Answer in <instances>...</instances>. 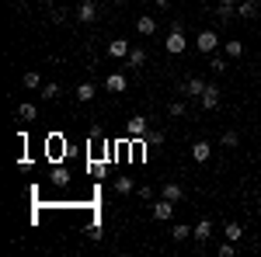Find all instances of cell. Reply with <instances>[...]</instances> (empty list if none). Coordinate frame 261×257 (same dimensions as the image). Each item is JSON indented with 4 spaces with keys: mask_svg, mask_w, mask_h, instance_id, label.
<instances>
[{
    "mask_svg": "<svg viewBox=\"0 0 261 257\" xmlns=\"http://www.w3.org/2000/svg\"><path fill=\"white\" fill-rule=\"evenodd\" d=\"M237 14H241V18H254V14H258V0H244L241 7H237Z\"/></svg>",
    "mask_w": 261,
    "mask_h": 257,
    "instance_id": "18",
    "label": "cell"
},
{
    "mask_svg": "<svg viewBox=\"0 0 261 257\" xmlns=\"http://www.w3.org/2000/svg\"><path fill=\"white\" fill-rule=\"evenodd\" d=\"M195 45H199V52H216V45H220V39H216V32L213 28H205V32H199V39H195Z\"/></svg>",
    "mask_w": 261,
    "mask_h": 257,
    "instance_id": "4",
    "label": "cell"
},
{
    "mask_svg": "<svg viewBox=\"0 0 261 257\" xmlns=\"http://www.w3.org/2000/svg\"><path fill=\"white\" fill-rule=\"evenodd\" d=\"M108 56H112V60L129 56V42H125V39H112V42H108Z\"/></svg>",
    "mask_w": 261,
    "mask_h": 257,
    "instance_id": "10",
    "label": "cell"
},
{
    "mask_svg": "<svg viewBox=\"0 0 261 257\" xmlns=\"http://www.w3.org/2000/svg\"><path fill=\"white\" fill-rule=\"evenodd\" d=\"M98 18V4L94 0H84L81 7H77V21H94Z\"/></svg>",
    "mask_w": 261,
    "mask_h": 257,
    "instance_id": "9",
    "label": "cell"
},
{
    "mask_svg": "<svg viewBox=\"0 0 261 257\" xmlns=\"http://www.w3.org/2000/svg\"><path fill=\"white\" fill-rule=\"evenodd\" d=\"M157 7H161V11H167V7H171V0H157Z\"/></svg>",
    "mask_w": 261,
    "mask_h": 257,
    "instance_id": "31",
    "label": "cell"
},
{
    "mask_svg": "<svg viewBox=\"0 0 261 257\" xmlns=\"http://www.w3.org/2000/svg\"><path fill=\"white\" fill-rule=\"evenodd\" d=\"M192 157L199 160V163H205V160L213 157V142H209V139H199V142H192Z\"/></svg>",
    "mask_w": 261,
    "mask_h": 257,
    "instance_id": "6",
    "label": "cell"
},
{
    "mask_svg": "<svg viewBox=\"0 0 261 257\" xmlns=\"http://www.w3.org/2000/svg\"><path fill=\"white\" fill-rule=\"evenodd\" d=\"M199 104L205 108V111H216V108H220V87H216V83H209V87L202 91Z\"/></svg>",
    "mask_w": 261,
    "mask_h": 257,
    "instance_id": "5",
    "label": "cell"
},
{
    "mask_svg": "<svg viewBox=\"0 0 261 257\" xmlns=\"http://www.w3.org/2000/svg\"><path fill=\"white\" fill-rule=\"evenodd\" d=\"M115 191L119 195H129L133 191V178H115Z\"/></svg>",
    "mask_w": 261,
    "mask_h": 257,
    "instance_id": "24",
    "label": "cell"
},
{
    "mask_svg": "<svg viewBox=\"0 0 261 257\" xmlns=\"http://www.w3.org/2000/svg\"><path fill=\"white\" fill-rule=\"evenodd\" d=\"M112 4H122V0H112Z\"/></svg>",
    "mask_w": 261,
    "mask_h": 257,
    "instance_id": "34",
    "label": "cell"
},
{
    "mask_svg": "<svg viewBox=\"0 0 261 257\" xmlns=\"http://www.w3.org/2000/svg\"><path fill=\"white\" fill-rule=\"evenodd\" d=\"M205 87H209V83H205L202 77H188V80H185V94H188V98H202Z\"/></svg>",
    "mask_w": 261,
    "mask_h": 257,
    "instance_id": "7",
    "label": "cell"
},
{
    "mask_svg": "<svg viewBox=\"0 0 261 257\" xmlns=\"http://www.w3.org/2000/svg\"><path fill=\"white\" fill-rule=\"evenodd\" d=\"M167 111H171L174 119H181V115H185V101H171V108H167Z\"/></svg>",
    "mask_w": 261,
    "mask_h": 257,
    "instance_id": "29",
    "label": "cell"
},
{
    "mask_svg": "<svg viewBox=\"0 0 261 257\" xmlns=\"http://www.w3.org/2000/svg\"><path fill=\"white\" fill-rule=\"evenodd\" d=\"M209 70H213V73H223V70H226V60L213 56V60H209Z\"/></svg>",
    "mask_w": 261,
    "mask_h": 257,
    "instance_id": "28",
    "label": "cell"
},
{
    "mask_svg": "<svg viewBox=\"0 0 261 257\" xmlns=\"http://www.w3.org/2000/svg\"><path fill=\"white\" fill-rule=\"evenodd\" d=\"M35 115H39V108H35V104H28V101L18 104V119L21 122H35Z\"/></svg>",
    "mask_w": 261,
    "mask_h": 257,
    "instance_id": "14",
    "label": "cell"
},
{
    "mask_svg": "<svg viewBox=\"0 0 261 257\" xmlns=\"http://www.w3.org/2000/svg\"><path fill=\"white\" fill-rule=\"evenodd\" d=\"M94 98V83H81L77 87V101H91Z\"/></svg>",
    "mask_w": 261,
    "mask_h": 257,
    "instance_id": "22",
    "label": "cell"
},
{
    "mask_svg": "<svg viewBox=\"0 0 261 257\" xmlns=\"http://www.w3.org/2000/svg\"><path fill=\"white\" fill-rule=\"evenodd\" d=\"M192 233H195V230H188V226H185V222H178V226H174V230H171V237L178 240V243H181V240H188V237H192Z\"/></svg>",
    "mask_w": 261,
    "mask_h": 257,
    "instance_id": "21",
    "label": "cell"
},
{
    "mask_svg": "<svg viewBox=\"0 0 261 257\" xmlns=\"http://www.w3.org/2000/svg\"><path fill=\"white\" fill-rule=\"evenodd\" d=\"M66 181H70V174H66L63 167H56V170H53V184H56V188H66Z\"/></svg>",
    "mask_w": 261,
    "mask_h": 257,
    "instance_id": "25",
    "label": "cell"
},
{
    "mask_svg": "<svg viewBox=\"0 0 261 257\" xmlns=\"http://www.w3.org/2000/svg\"><path fill=\"white\" fill-rule=\"evenodd\" d=\"M220 142H223V146H226V150H233V146L241 142V136H237V132L230 129V132H223V139H220Z\"/></svg>",
    "mask_w": 261,
    "mask_h": 257,
    "instance_id": "26",
    "label": "cell"
},
{
    "mask_svg": "<svg viewBox=\"0 0 261 257\" xmlns=\"http://www.w3.org/2000/svg\"><path fill=\"white\" fill-rule=\"evenodd\" d=\"M164 198H171V202L178 205L181 198H185V188H181V184H164Z\"/></svg>",
    "mask_w": 261,
    "mask_h": 257,
    "instance_id": "16",
    "label": "cell"
},
{
    "mask_svg": "<svg viewBox=\"0 0 261 257\" xmlns=\"http://www.w3.org/2000/svg\"><path fill=\"white\" fill-rule=\"evenodd\" d=\"M42 98H45V101L60 98V83H53V80H49V83H42Z\"/></svg>",
    "mask_w": 261,
    "mask_h": 257,
    "instance_id": "20",
    "label": "cell"
},
{
    "mask_svg": "<svg viewBox=\"0 0 261 257\" xmlns=\"http://www.w3.org/2000/svg\"><path fill=\"white\" fill-rule=\"evenodd\" d=\"M45 157H49V160H60L63 157V139L60 136L45 139Z\"/></svg>",
    "mask_w": 261,
    "mask_h": 257,
    "instance_id": "11",
    "label": "cell"
},
{
    "mask_svg": "<svg viewBox=\"0 0 261 257\" xmlns=\"http://www.w3.org/2000/svg\"><path fill=\"white\" fill-rule=\"evenodd\" d=\"M192 237L199 240V243H205V240L213 237V222H209V219H199V222H195V233H192Z\"/></svg>",
    "mask_w": 261,
    "mask_h": 257,
    "instance_id": "12",
    "label": "cell"
},
{
    "mask_svg": "<svg viewBox=\"0 0 261 257\" xmlns=\"http://www.w3.org/2000/svg\"><path fill=\"white\" fill-rule=\"evenodd\" d=\"M150 216L157 219V222H171V216H174V202H171V198L153 202V205H150Z\"/></svg>",
    "mask_w": 261,
    "mask_h": 257,
    "instance_id": "1",
    "label": "cell"
},
{
    "mask_svg": "<svg viewBox=\"0 0 261 257\" xmlns=\"http://www.w3.org/2000/svg\"><path fill=\"white\" fill-rule=\"evenodd\" d=\"M220 257H233L237 250H233V240H226V243H220V250H216Z\"/></svg>",
    "mask_w": 261,
    "mask_h": 257,
    "instance_id": "27",
    "label": "cell"
},
{
    "mask_svg": "<svg viewBox=\"0 0 261 257\" xmlns=\"http://www.w3.org/2000/svg\"><path fill=\"white\" fill-rule=\"evenodd\" d=\"M125 132L133 139H146V132H150V119H143V115H133V119L125 122Z\"/></svg>",
    "mask_w": 261,
    "mask_h": 257,
    "instance_id": "3",
    "label": "cell"
},
{
    "mask_svg": "<svg viewBox=\"0 0 261 257\" xmlns=\"http://www.w3.org/2000/svg\"><path fill=\"white\" fill-rule=\"evenodd\" d=\"M164 45H167V52H171V56H181V52L188 49V39H185V32H181V28H171V35H167Z\"/></svg>",
    "mask_w": 261,
    "mask_h": 257,
    "instance_id": "2",
    "label": "cell"
},
{
    "mask_svg": "<svg viewBox=\"0 0 261 257\" xmlns=\"http://www.w3.org/2000/svg\"><path fill=\"white\" fill-rule=\"evenodd\" d=\"M133 4H140V0H133Z\"/></svg>",
    "mask_w": 261,
    "mask_h": 257,
    "instance_id": "35",
    "label": "cell"
},
{
    "mask_svg": "<svg viewBox=\"0 0 261 257\" xmlns=\"http://www.w3.org/2000/svg\"><path fill=\"white\" fill-rule=\"evenodd\" d=\"M146 63V52L143 49H129V66H143Z\"/></svg>",
    "mask_w": 261,
    "mask_h": 257,
    "instance_id": "23",
    "label": "cell"
},
{
    "mask_svg": "<svg viewBox=\"0 0 261 257\" xmlns=\"http://www.w3.org/2000/svg\"><path fill=\"white\" fill-rule=\"evenodd\" d=\"M223 233H226V240H233V243H237V240H244V226H241V222H226V230H223Z\"/></svg>",
    "mask_w": 261,
    "mask_h": 257,
    "instance_id": "17",
    "label": "cell"
},
{
    "mask_svg": "<svg viewBox=\"0 0 261 257\" xmlns=\"http://www.w3.org/2000/svg\"><path fill=\"white\" fill-rule=\"evenodd\" d=\"M105 91H108V94H122V91H125V77H122V73H108V77H105Z\"/></svg>",
    "mask_w": 261,
    "mask_h": 257,
    "instance_id": "8",
    "label": "cell"
},
{
    "mask_svg": "<svg viewBox=\"0 0 261 257\" xmlns=\"http://www.w3.org/2000/svg\"><path fill=\"white\" fill-rule=\"evenodd\" d=\"M220 4H233V0H220Z\"/></svg>",
    "mask_w": 261,
    "mask_h": 257,
    "instance_id": "33",
    "label": "cell"
},
{
    "mask_svg": "<svg viewBox=\"0 0 261 257\" xmlns=\"http://www.w3.org/2000/svg\"><path fill=\"white\" fill-rule=\"evenodd\" d=\"M164 142V132H146V146H161Z\"/></svg>",
    "mask_w": 261,
    "mask_h": 257,
    "instance_id": "30",
    "label": "cell"
},
{
    "mask_svg": "<svg viewBox=\"0 0 261 257\" xmlns=\"http://www.w3.org/2000/svg\"><path fill=\"white\" fill-rule=\"evenodd\" d=\"M136 32H140V35H153V32H157V21L150 18V14H143V18L136 21Z\"/></svg>",
    "mask_w": 261,
    "mask_h": 257,
    "instance_id": "13",
    "label": "cell"
},
{
    "mask_svg": "<svg viewBox=\"0 0 261 257\" xmlns=\"http://www.w3.org/2000/svg\"><path fill=\"white\" fill-rule=\"evenodd\" d=\"M21 83H24L28 91H42V77H39V73H35V70H28V73L21 77Z\"/></svg>",
    "mask_w": 261,
    "mask_h": 257,
    "instance_id": "15",
    "label": "cell"
},
{
    "mask_svg": "<svg viewBox=\"0 0 261 257\" xmlns=\"http://www.w3.org/2000/svg\"><path fill=\"white\" fill-rule=\"evenodd\" d=\"M226 56H230V60L244 56V42H241V39H230V42H226Z\"/></svg>",
    "mask_w": 261,
    "mask_h": 257,
    "instance_id": "19",
    "label": "cell"
},
{
    "mask_svg": "<svg viewBox=\"0 0 261 257\" xmlns=\"http://www.w3.org/2000/svg\"><path fill=\"white\" fill-rule=\"evenodd\" d=\"M42 4H56V0H42Z\"/></svg>",
    "mask_w": 261,
    "mask_h": 257,
    "instance_id": "32",
    "label": "cell"
}]
</instances>
